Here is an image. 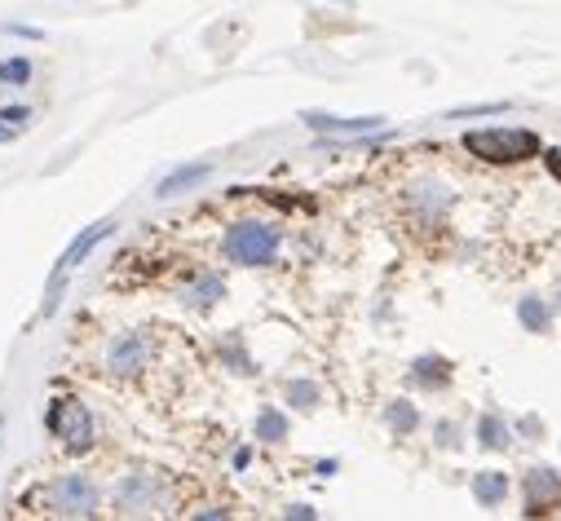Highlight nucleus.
<instances>
[{
	"label": "nucleus",
	"instance_id": "obj_1",
	"mask_svg": "<svg viewBox=\"0 0 561 521\" xmlns=\"http://www.w3.org/2000/svg\"><path fill=\"white\" fill-rule=\"evenodd\" d=\"M465 151L486 164H517L539 155V138L530 128H473V134H465Z\"/></svg>",
	"mask_w": 561,
	"mask_h": 521
},
{
	"label": "nucleus",
	"instance_id": "obj_2",
	"mask_svg": "<svg viewBox=\"0 0 561 521\" xmlns=\"http://www.w3.org/2000/svg\"><path fill=\"white\" fill-rule=\"evenodd\" d=\"M221 247L234 266H270L278 256V230L270 221H234Z\"/></svg>",
	"mask_w": 561,
	"mask_h": 521
},
{
	"label": "nucleus",
	"instance_id": "obj_3",
	"mask_svg": "<svg viewBox=\"0 0 561 521\" xmlns=\"http://www.w3.org/2000/svg\"><path fill=\"white\" fill-rule=\"evenodd\" d=\"M98 503H102V495H98L93 477H84V473H67V477L49 482L41 495V508L49 517H93Z\"/></svg>",
	"mask_w": 561,
	"mask_h": 521
},
{
	"label": "nucleus",
	"instance_id": "obj_4",
	"mask_svg": "<svg viewBox=\"0 0 561 521\" xmlns=\"http://www.w3.org/2000/svg\"><path fill=\"white\" fill-rule=\"evenodd\" d=\"M45 429L71 451H89L93 447V416H89V407L80 398H58L49 407V416H45Z\"/></svg>",
	"mask_w": 561,
	"mask_h": 521
},
{
	"label": "nucleus",
	"instance_id": "obj_5",
	"mask_svg": "<svg viewBox=\"0 0 561 521\" xmlns=\"http://www.w3.org/2000/svg\"><path fill=\"white\" fill-rule=\"evenodd\" d=\"M111 234V221H98V225H89L67 252H62V260H58V266H54V275H49V292H45V314H54V305H58V292H62V283H67V275L80 266V260L102 243Z\"/></svg>",
	"mask_w": 561,
	"mask_h": 521
},
{
	"label": "nucleus",
	"instance_id": "obj_6",
	"mask_svg": "<svg viewBox=\"0 0 561 521\" xmlns=\"http://www.w3.org/2000/svg\"><path fill=\"white\" fill-rule=\"evenodd\" d=\"M164 503V486L151 473H128L115 486V512H156Z\"/></svg>",
	"mask_w": 561,
	"mask_h": 521
},
{
	"label": "nucleus",
	"instance_id": "obj_7",
	"mask_svg": "<svg viewBox=\"0 0 561 521\" xmlns=\"http://www.w3.org/2000/svg\"><path fill=\"white\" fill-rule=\"evenodd\" d=\"M147 358H151L147 336H142V332H124V336L106 349V371H111V375H137V371L147 367Z\"/></svg>",
	"mask_w": 561,
	"mask_h": 521
},
{
	"label": "nucleus",
	"instance_id": "obj_8",
	"mask_svg": "<svg viewBox=\"0 0 561 521\" xmlns=\"http://www.w3.org/2000/svg\"><path fill=\"white\" fill-rule=\"evenodd\" d=\"M557 495H561V482H557V473H552V468H535V473L526 477V499H530V512L548 508Z\"/></svg>",
	"mask_w": 561,
	"mask_h": 521
},
{
	"label": "nucleus",
	"instance_id": "obj_9",
	"mask_svg": "<svg viewBox=\"0 0 561 521\" xmlns=\"http://www.w3.org/2000/svg\"><path fill=\"white\" fill-rule=\"evenodd\" d=\"M310 124L319 128V134H371V128H380L376 115L367 119H336V115H310Z\"/></svg>",
	"mask_w": 561,
	"mask_h": 521
},
{
	"label": "nucleus",
	"instance_id": "obj_10",
	"mask_svg": "<svg viewBox=\"0 0 561 521\" xmlns=\"http://www.w3.org/2000/svg\"><path fill=\"white\" fill-rule=\"evenodd\" d=\"M208 164H191V169H178V173H169L164 182H160V195L169 199V195H182V190H195L199 182H208Z\"/></svg>",
	"mask_w": 561,
	"mask_h": 521
},
{
	"label": "nucleus",
	"instance_id": "obj_11",
	"mask_svg": "<svg viewBox=\"0 0 561 521\" xmlns=\"http://www.w3.org/2000/svg\"><path fill=\"white\" fill-rule=\"evenodd\" d=\"M473 495H478V503L495 508V503H504V495H508V477H504V473H478V477H473Z\"/></svg>",
	"mask_w": 561,
	"mask_h": 521
},
{
	"label": "nucleus",
	"instance_id": "obj_12",
	"mask_svg": "<svg viewBox=\"0 0 561 521\" xmlns=\"http://www.w3.org/2000/svg\"><path fill=\"white\" fill-rule=\"evenodd\" d=\"M478 438H482V447H491V451H504V447H508V425H504L500 416H482V425H478Z\"/></svg>",
	"mask_w": 561,
	"mask_h": 521
},
{
	"label": "nucleus",
	"instance_id": "obj_13",
	"mask_svg": "<svg viewBox=\"0 0 561 521\" xmlns=\"http://www.w3.org/2000/svg\"><path fill=\"white\" fill-rule=\"evenodd\" d=\"M517 314H522V323H526L530 332H548V305H543V301H535V297H526Z\"/></svg>",
	"mask_w": 561,
	"mask_h": 521
},
{
	"label": "nucleus",
	"instance_id": "obj_14",
	"mask_svg": "<svg viewBox=\"0 0 561 521\" xmlns=\"http://www.w3.org/2000/svg\"><path fill=\"white\" fill-rule=\"evenodd\" d=\"M284 416H278V412H261V420H256V438H265V442H278V438H284Z\"/></svg>",
	"mask_w": 561,
	"mask_h": 521
},
{
	"label": "nucleus",
	"instance_id": "obj_15",
	"mask_svg": "<svg viewBox=\"0 0 561 521\" xmlns=\"http://www.w3.org/2000/svg\"><path fill=\"white\" fill-rule=\"evenodd\" d=\"M32 76V62L27 58H14V62H0V80H14V84H23Z\"/></svg>",
	"mask_w": 561,
	"mask_h": 521
},
{
	"label": "nucleus",
	"instance_id": "obj_16",
	"mask_svg": "<svg viewBox=\"0 0 561 521\" xmlns=\"http://www.w3.org/2000/svg\"><path fill=\"white\" fill-rule=\"evenodd\" d=\"M389 425H393L398 433H407V429H415V412H411L407 403H393V407H389Z\"/></svg>",
	"mask_w": 561,
	"mask_h": 521
},
{
	"label": "nucleus",
	"instance_id": "obj_17",
	"mask_svg": "<svg viewBox=\"0 0 561 521\" xmlns=\"http://www.w3.org/2000/svg\"><path fill=\"white\" fill-rule=\"evenodd\" d=\"M221 292H226V283H221V279H213V275H204V279H199V288H195V297H199V305H208V301H217Z\"/></svg>",
	"mask_w": 561,
	"mask_h": 521
},
{
	"label": "nucleus",
	"instance_id": "obj_18",
	"mask_svg": "<svg viewBox=\"0 0 561 521\" xmlns=\"http://www.w3.org/2000/svg\"><path fill=\"white\" fill-rule=\"evenodd\" d=\"M288 398H297V407H314L319 389H314V384H306V380H297V384H288Z\"/></svg>",
	"mask_w": 561,
	"mask_h": 521
},
{
	"label": "nucleus",
	"instance_id": "obj_19",
	"mask_svg": "<svg viewBox=\"0 0 561 521\" xmlns=\"http://www.w3.org/2000/svg\"><path fill=\"white\" fill-rule=\"evenodd\" d=\"M548 169H552V177L561 182V151H548Z\"/></svg>",
	"mask_w": 561,
	"mask_h": 521
},
{
	"label": "nucleus",
	"instance_id": "obj_20",
	"mask_svg": "<svg viewBox=\"0 0 561 521\" xmlns=\"http://www.w3.org/2000/svg\"><path fill=\"white\" fill-rule=\"evenodd\" d=\"M557 305H561V301H557Z\"/></svg>",
	"mask_w": 561,
	"mask_h": 521
}]
</instances>
